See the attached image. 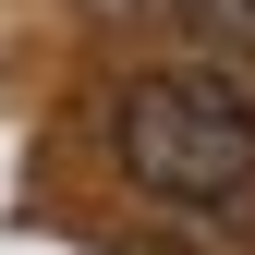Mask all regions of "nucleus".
Listing matches in <instances>:
<instances>
[{
    "mask_svg": "<svg viewBox=\"0 0 255 255\" xmlns=\"http://www.w3.org/2000/svg\"><path fill=\"white\" fill-rule=\"evenodd\" d=\"M182 24H195L219 61H255V0H182Z\"/></svg>",
    "mask_w": 255,
    "mask_h": 255,
    "instance_id": "obj_2",
    "label": "nucleus"
},
{
    "mask_svg": "<svg viewBox=\"0 0 255 255\" xmlns=\"http://www.w3.org/2000/svg\"><path fill=\"white\" fill-rule=\"evenodd\" d=\"M85 12H110V24H122V12H182V0H85Z\"/></svg>",
    "mask_w": 255,
    "mask_h": 255,
    "instance_id": "obj_3",
    "label": "nucleus"
},
{
    "mask_svg": "<svg viewBox=\"0 0 255 255\" xmlns=\"http://www.w3.org/2000/svg\"><path fill=\"white\" fill-rule=\"evenodd\" d=\"M122 170L146 182L158 207H231L255 182V98L207 61H170V73H134L110 110Z\"/></svg>",
    "mask_w": 255,
    "mask_h": 255,
    "instance_id": "obj_1",
    "label": "nucleus"
}]
</instances>
